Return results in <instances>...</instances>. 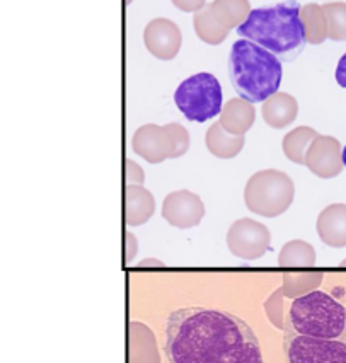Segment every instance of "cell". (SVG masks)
Returning <instances> with one entry per match:
<instances>
[{
	"label": "cell",
	"mask_w": 346,
	"mask_h": 363,
	"mask_svg": "<svg viewBox=\"0 0 346 363\" xmlns=\"http://www.w3.org/2000/svg\"><path fill=\"white\" fill-rule=\"evenodd\" d=\"M210 9L215 19L225 29L239 28L246 21L251 12V4L249 0H213L210 4Z\"/></svg>",
	"instance_id": "17"
},
{
	"label": "cell",
	"mask_w": 346,
	"mask_h": 363,
	"mask_svg": "<svg viewBox=\"0 0 346 363\" xmlns=\"http://www.w3.org/2000/svg\"><path fill=\"white\" fill-rule=\"evenodd\" d=\"M229 77L240 99L264 103L280 89L284 67L275 55L240 38L230 48Z\"/></svg>",
	"instance_id": "3"
},
{
	"label": "cell",
	"mask_w": 346,
	"mask_h": 363,
	"mask_svg": "<svg viewBox=\"0 0 346 363\" xmlns=\"http://www.w3.org/2000/svg\"><path fill=\"white\" fill-rule=\"evenodd\" d=\"M143 41L150 55H154L159 60L169 62L178 57L181 45H183V35L178 24L159 18L147 24L143 31Z\"/></svg>",
	"instance_id": "9"
},
{
	"label": "cell",
	"mask_w": 346,
	"mask_h": 363,
	"mask_svg": "<svg viewBox=\"0 0 346 363\" xmlns=\"http://www.w3.org/2000/svg\"><path fill=\"white\" fill-rule=\"evenodd\" d=\"M205 215V208L201 200L189 191L172 193L166 198L162 206V217L178 227V229H189L201 222Z\"/></svg>",
	"instance_id": "11"
},
{
	"label": "cell",
	"mask_w": 346,
	"mask_h": 363,
	"mask_svg": "<svg viewBox=\"0 0 346 363\" xmlns=\"http://www.w3.org/2000/svg\"><path fill=\"white\" fill-rule=\"evenodd\" d=\"M336 82L340 84L341 87L346 89V53L340 58L336 67Z\"/></svg>",
	"instance_id": "26"
},
{
	"label": "cell",
	"mask_w": 346,
	"mask_h": 363,
	"mask_svg": "<svg viewBox=\"0 0 346 363\" xmlns=\"http://www.w3.org/2000/svg\"><path fill=\"white\" fill-rule=\"evenodd\" d=\"M341 162H343V166L346 167V147L343 149V152H341Z\"/></svg>",
	"instance_id": "27"
},
{
	"label": "cell",
	"mask_w": 346,
	"mask_h": 363,
	"mask_svg": "<svg viewBox=\"0 0 346 363\" xmlns=\"http://www.w3.org/2000/svg\"><path fill=\"white\" fill-rule=\"evenodd\" d=\"M294 191L292 179L284 172L263 171L249 179L244 200L252 213L273 218L289 210Z\"/></svg>",
	"instance_id": "6"
},
{
	"label": "cell",
	"mask_w": 346,
	"mask_h": 363,
	"mask_svg": "<svg viewBox=\"0 0 346 363\" xmlns=\"http://www.w3.org/2000/svg\"><path fill=\"white\" fill-rule=\"evenodd\" d=\"M298 113V104L295 98L285 92H277L272 98L264 101L263 118L272 128H285L294 123Z\"/></svg>",
	"instance_id": "14"
},
{
	"label": "cell",
	"mask_w": 346,
	"mask_h": 363,
	"mask_svg": "<svg viewBox=\"0 0 346 363\" xmlns=\"http://www.w3.org/2000/svg\"><path fill=\"white\" fill-rule=\"evenodd\" d=\"M306 166L323 179H331L337 176L343 167L340 143L331 137L318 135L306 152Z\"/></svg>",
	"instance_id": "10"
},
{
	"label": "cell",
	"mask_w": 346,
	"mask_h": 363,
	"mask_svg": "<svg viewBox=\"0 0 346 363\" xmlns=\"http://www.w3.org/2000/svg\"><path fill=\"white\" fill-rule=\"evenodd\" d=\"M319 238L331 247H346V205H331L319 215Z\"/></svg>",
	"instance_id": "13"
},
{
	"label": "cell",
	"mask_w": 346,
	"mask_h": 363,
	"mask_svg": "<svg viewBox=\"0 0 346 363\" xmlns=\"http://www.w3.org/2000/svg\"><path fill=\"white\" fill-rule=\"evenodd\" d=\"M320 7L326 18L329 40L346 41V2H331Z\"/></svg>",
	"instance_id": "22"
},
{
	"label": "cell",
	"mask_w": 346,
	"mask_h": 363,
	"mask_svg": "<svg viewBox=\"0 0 346 363\" xmlns=\"http://www.w3.org/2000/svg\"><path fill=\"white\" fill-rule=\"evenodd\" d=\"M301 9L295 0L252 9L238 28V35L273 53L278 60L292 62L307 45Z\"/></svg>",
	"instance_id": "2"
},
{
	"label": "cell",
	"mask_w": 346,
	"mask_h": 363,
	"mask_svg": "<svg viewBox=\"0 0 346 363\" xmlns=\"http://www.w3.org/2000/svg\"><path fill=\"white\" fill-rule=\"evenodd\" d=\"M316 137H318V133L307 126L290 132L284 140L285 155L295 164H306V152Z\"/></svg>",
	"instance_id": "21"
},
{
	"label": "cell",
	"mask_w": 346,
	"mask_h": 363,
	"mask_svg": "<svg viewBox=\"0 0 346 363\" xmlns=\"http://www.w3.org/2000/svg\"><path fill=\"white\" fill-rule=\"evenodd\" d=\"M174 104L186 120L205 123L222 113L223 94L221 82L206 72L191 75L176 89Z\"/></svg>",
	"instance_id": "5"
},
{
	"label": "cell",
	"mask_w": 346,
	"mask_h": 363,
	"mask_svg": "<svg viewBox=\"0 0 346 363\" xmlns=\"http://www.w3.org/2000/svg\"><path fill=\"white\" fill-rule=\"evenodd\" d=\"M154 215V198L138 186L126 189V222L128 225H140Z\"/></svg>",
	"instance_id": "18"
},
{
	"label": "cell",
	"mask_w": 346,
	"mask_h": 363,
	"mask_svg": "<svg viewBox=\"0 0 346 363\" xmlns=\"http://www.w3.org/2000/svg\"><path fill=\"white\" fill-rule=\"evenodd\" d=\"M343 266H346V261H345V263H343Z\"/></svg>",
	"instance_id": "29"
},
{
	"label": "cell",
	"mask_w": 346,
	"mask_h": 363,
	"mask_svg": "<svg viewBox=\"0 0 346 363\" xmlns=\"http://www.w3.org/2000/svg\"><path fill=\"white\" fill-rule=\"evenodd\" d=\"M286 363H346V337L303 336L286 328Z\"/></svg>",
	"instance_id": "7"
},
{
	"label": "cell",
	"mask_w": 346,
	"mask_h": 363,
	"mask_svg": "<svg viewBox=\"0 0 346 363\" xmlns=\"http://www.w3.org/2000/svg\"><path fill=\"white\" fill-rule=\"evenodd\" d=\"M227 242L235 256L244 257V259H256L267 252L269 232L267 227L257 222L239 220L230 227Z\"/></svg>",
	"instance_id": "8"
},
{
	"label": "cell",
	"mask_w": 346,
	"mask_h": 363,
	"mask_svg": "<svg viewBox=\"0 0 346 363\" xmlns=\"http://www.w3.org/2000/svg\"><path fill=\"white\" fill-rule=\"evenodd\" d=\"M289 329L303 336L346 337V309L324 292L302 295L290 306Z\"/></svg>",
	"instance_id": "4"
},
{
	"label": "cell",
	"mask_w": 346,
	"mask_h": 363,
	"mask_svg": "<svg viewBox=\"0 0 346 363\" xmlns=\"http://www.w3.org/2000/svg\"><path fill=\"white\" fill-rule=\"evenodd\" d=\"M166 132L169 133L172 143V155L171 157H179L188 150V133L181 125H169L166 126Z\"/></svg>",
	"instance_id": "24"
},
{
	"label": "cell",
	"mask_w": 346,
	"mask_h": 363,
	"mask_svg": "<svg viewBox=\"0 0 346 363\" xmlns=\"http://www.w3.org/2000/svg\"><path fill=\"white\" fill-rule=\"evenodd\" d=\"M193 26H195L196 36L206 45H222L223 41L229 36V29H225L215 19L210 9V4H205V7H201L200 11L195 12V18H193Z\"/></svg>",
	"instance_id": "16"
},
{
	"label": "cell",
	"mask_w": 346,
	"mask_h": 363,
	"mask_svg": "<svg viewBox=\"0 0 346 363\" xmlns=\"http://www.w3.org/2000/svg\"><path fill=\"white\" fill-rule=\"evenodd\" d=\"M316 261V252L309 244L302 242V240H295L290 242L289 246L281 252L280 263H303V264H312Z\"/></svg>",
	"instance_id": "23"
},
{
	"label": "cell",
	"mask_w": 346,
	"mask_h": 363,
	"mask_svg": "<svg viewBox=\"0 0 346 363\" xmlns=\"http://www.w3.org/2000/svg\"><path fill=\"white\" fill-rule=\"evenodd\" d=\"M126 2H128V4H130V2H132V0H126Z\"/></svg>",
	"instance_id": "28"
},
{
	"label": "cell",
	"mask_w": 346,
	"mask_h": 363,
	"mask_svg": "<svg viewBox=\"0 0 346 363\" xmlns=\"http://www.w3.org/2000/svg\"><path fill=\"white\" fill-rule=\"evenodd\" d=\"M301 19L306 41L311 45H320L328 38V24L324 18L323 7L318 4H307L301 9Z\"/></svg>",
	"instance_id": "19"
},
{
	"label": "cell",
	"mask_w": 346,
	"mask_h": 363,
	"mask_svg": "<svg viewBox=\"0 0 346 363\" xmlns=\"http://www.w3.org/2000/svg\"><path fill=\"white\" fill-rule=\"evenodd\" d=\"M133 149L152 164H157L167 155H172V143L166 128L159 126H143L133 138Z\"/></svg>",
	"instance_id": "12"
},
{
	"label": "cell",
	"mask_w": 346,
	"mask_h": 363,
	"mask_svg": "<svg viewBox=\"0 0 346 363\" xmlns=\"http://www.w3.org/2000/svg\"><path fill=\"white\" fill-rule=\"evenodd\" d=\"M221 126L227 133L242 137L255 123V108L244 99H232L222 108Z\"/></svg>",
	"instance_id": "15"
},
{
	"label": "cell",
	"mask_w": 346,
	"mask_h": 363,
	"mask_svg": "<svg viewBox=\"0 0 346 363\" xmlns=\"http://www.w3.org/2000/svg\"><path fill=\"white\" fill-rule=\"evenodd\" d=\"M172 4L183 12H198L201 7H205L206 0H172Z\"/></svg>",
	"instance_id": "25"
},
{
	"label": "cell",
	"mask_w": 346,
	"mask_h": 363,
	"mask_svg": "<svg viewBox=\"0 0 346 363\" xmlns=\"http://www.w3.org/2000/svg\"><path fill=\"white\" fill-rule=\"evenodd\" d=\"M169 363H264L251 326L227 311L184 307L166 323Z\"/></svg>",
	"instance_id": "1"
},
{
	"label": "cell",
	"mask_w": 346,
	"mask_h": 363,
	"mask_svg": "<svg viewBox=\"0 0 346 363\" xmlns=\"http://www.w3.org/2000/svg\"><path fill=\"white\" fill-rule=\"evenodd\" d=\"M242 137L227 133L221 126V123L213 125L212 128L208 130V135H206V145H208L210 152L222 159L235 157L240 152V149H242Z\"/></svg>",
	"instance_id": "20"
}]
</instances>
